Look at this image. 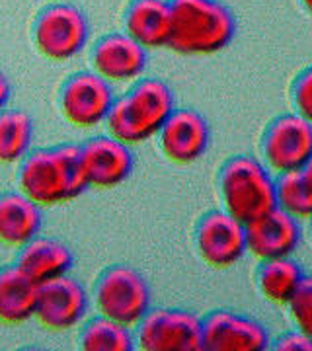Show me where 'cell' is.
<instances>
[{
    "label": "cell",
    "instance_id": "cell-3",
    "mask_svg": "<svg viewBox=\"0 0 312 351\" xmlns=\"http://www.w3.org/2000/svg\"><path fill=\"white\" fill-rule=\"evenodd\" d=\"M174 112V92L160 78H143L131 92L113 101L106 117L110 137L125 145H139L158 135Z\"/></svg>",
    "mask_w": 312,
    "mask_h": 351
},
{
    "label": "cell",
    "instance_id": "cell-30",
    "mask_svg": "<svg viewBox=\"0 0 312 351\" xmlns=\"http://www.w3.org/2000/svg\"><path fill=\"white\" fill-rule=\"evenodd\" d=\"M51 2H61V0H51Z\"/></svg>",
    "mask_w": 312,
    "mask_h": 351
},
{
    "label": "cell",
    "instance_id": "cell-26",
    "mask_svg": "<svg viewBox=\"0 0 312 351\" xmlns=\"http://www.w3.org/2000/svg\"><path fill=\"white\" fill-rule=\"evenodd\" d=\"M293 104L297 113L311 119L312 113V71L304 69L293 84Z\"/></svg>",
    "mask_w": 312,
    "mask_h": 351
},
{
    "label": "cell",
    "instance_id": "cell-1",
    "mask_svg": "<svg viewBox=\"0 0 312 351\" xmlns=\"http://www.w3.org/2000/svg\"><path fill=\"white\" fill-rule=\"evenodd\" d=\"M18 186L39 207H55L76 199L88 189L80 149L61 145L27 152L18 172Z\"/></svg>",
    "mask_w": 312,
    "mask_h": 351
},
{
    "label": "cell",
    "instance_id": "cell-5",
    "mask_svg": "<svg viewBox=\"0 0 312 351\" xmlns=\"http://www.w3.org/2000/svg\"><path fill=\"white\" fill-rule=\"evenodd\" d=\"M94 301L101 316L127 328L137 326L150 308L149 283L135 267L117 263L100 276Z\"/></svg>",
    "mask_w": 312,
    "mask_h": 351
},
{
    "label": "cell",
    "instance_id": "cell-20",
    "mask_svg": "<svg viewBox=\"0 0 312 351\" xmlns=\"http://www.w3.org/2000/svg\"><path fill=\"white\" fill-rule=\"evenodd\" d=\"M38 287L39 285L27 279L16 265L2 267L0 269V324L18 326L34 318Z\"/></svg>",
    "mask_w": 312,
    "mask_h": 351
},
{
    "label": "cell",
    "instance_id": "cell-22",
    "mask_svg": "<svg viewBox=\"0 0 312 351\" xmlns=\"http://www.w3.org/2000/svg\"><path fill=\"white\" fill-rule=\"evenodd\" d=\"M34 141V119L22 110L0 112V164L24 160Z\"/></svg>",
    "mask_w": 312,
    "mask_h": 351
},
{
    "label": "cell",
    "instance_id": "cell-7",
    "mask_svg": "<svg viewBox=\"0 0 312 351\" xmlns=\"http://www.w3.org/2000/svg\"><path fill=\"white\" fill-rule=\"evenodd\" d=\"M135 343L145 351H200L201 318L182 308H149L139 320Z\"/></svg>",
    "mask_w": 312,
    "mask_h": 351
},
{
    "label": "cell",
    "instance_id": "cell-29",
    "mask_svg": "<svg viewBox=\"0 0 312 351\" xmlns=\"http://www.w3.org/2000/svg\"><path fill=\"white\" fill-rule=\"evenodd\" d=\"M302 4H304V6L309 8V6H311V0H302Z\"/></svg>",
    "mask_w": 312,
    "mask_h": 351
},
{
    "label": "cell",
    "instance_id": "cell-16",
    "mask_svg": "<svg viewBox=\"0 0 312 351\" xmlns=\"http://www.w3.org/2000/svg\"><path fill=\"white\" fill-rule=\"evenodd\" d=\"M92 64L108 82H129L145 73L147 49L127 34H110L94 45Z\"/></svg>",
    "mask_w": 312,
    "mask_h": 351
},
{
    "label": "cell",
    "instance_id": "cell-19",
    "mask_svg": "<svg viewBox=\"0 0 312 351\" xmlns=\"http://www.w3.org/2000/svg\"><path fill=\"white\" fill-rule=\"evenodd\" d=\"M125 34L145 49L168 47L170 39V2L133 0L125 12Z\"/></svg>",
    "mask_w": 312,
    "mask_h": 351
},
{
    "label": "cell",
    "instance_id": "cell-24",
    "mask_svg": "<svg viewBox=\"0 0 312 351\" xmlns=\"http://www.w3.org/2000/svg\"><path fill=\"white\" fill-rule=\"evenodd\" d=\"M80 348L86 351H131L135 338L129 328L100 314L82 330Z\"/></svg>",
    "mask_w": 312,
    "mask_h": 351
},
{
    "label": "cell",
    "instance_id": "cell-28",
    "mask_svg": "<svg viewBox=\"0 0 312 351\" xmlns=\"http://www.w3.org/2000/svg\"><path fill=\"white\" fill-rule=\"evenodd\" d=\"M10 94H12V86H10V80L6 78V75L0 71V112L6 108V104L10 100Z\"/></svg>",
    "mask_w": 312,
    "mask_h": 351
},
{
    "label": "cell",
    "instance_id": "cell-8",
    "mask_svg": "<svg viewBox=\"0 0 312 351\" xmlns=\"http://www.w3.org/2000/svg\"><path fill=\"white\" fill-rule=\"evenodd\" d=\"M263 156L277 174H287L311 166L312 125L299 113L279 115L263 137Z\"/></svg>",
    "mask_w": 312,
    "mask_h": 351
},
{
    "label": "cell",
    "instance_id": "cell-12",
    "mask_svg": "<svg viewBox=\"0 0 312 351\" xmlns=\"http://www.w3.org/2000/svg\"><path fill=\"white\" fill-rule=\"evenodd\" d=\"M88 306L86 289L73 277L62 276L39 285L34 318L45 330L64 332L86 316Z\"/></svg>",
    "mask_w": 312,
    "mask_h": 351
},
{
    "label": "cell",
    "instance_id": "cell-15",
    "mask_svg": "<svg viewBox=\"0 0 312 351\" xmlns=\"http://www.w3.org/2000/svg\"><path fill=\"white\" fill-rule=\"evenodd\" d=\"M160 149L172 162L191 164L209 149L211 131L195 110H174L158 131Z\"/></svg>",
    "mask_w": 312,
    "mask_h": 351
},
{
    "label": "cell",
    "instance_id": "cell-18",
    "mask_svg": "<svg viewBox=\"0 0 312 351\" xmlns=\"http://www.w3.org/2000/svg\"><path fill=\"white\" fill-rule=\"evenodd\" d=\"M43 211L38 203L25 197L22 191L0 195V242L12 248H22L39 234Z\"/></svg>",
    "mask_w": 312,
    "mask_h": 351
},
{
    "label": "cell",
    "instance_id": "cell-6",
    "mask_svg": "<svg viewBox=\"0 0 312 351\" xmlns=\"http://www.w3.org/2000/svg\"><path fill=\"white\" fill-rule=\"evenodd\" d=\"M32 36L45 59L69 61L84 49L90 38V24L80 8L64 2H53L39 12Z\"/></svg>",
    "mask_w": 312,
    "mask_h": 351
},
{
    "label": "cell",
    "instance_id": "cell-10",
    "mask_svg": "<svg viewBox=\"0 0 312 351\" xmlns=\"http://www.w3.org/2000/svg\"><path fill=\"white\" fill-rule=\"evenodd\" d=\"M195 244L201 260L213 269H228L246 254V228L226 211H211L197 225Z\"/></svg>",
    "mask_w": 312,
    "mask_h": 351
},
{
    "label": "cell",
    "instance_id": "cell-14",
    "mask_svg": "<svg viewBox=\"0 0 312 351\" xmlns=\"http://www.w3.org/2000/svg\"><path fill=\"white\" fill-rule=\"evenodd\" d=\"M246 250L260 260L289 258L300 246L302 228L300 223L279 207L244 225Z\"/></svg>",
    "mask_w": 312,
    "mask_h": 351
},
{
    "label": "cell",
    "instance_id": "cell-2",
    "mask_svg": "<svg viewBox=\"0 0 312 351\" xmlns=\"http://www.w3.org/2000/svg\"><path fill=\"white\" fill-rule=\"evenodd\" d=\"M237 36V18L221 0H172L168 47L180 55H213Z\"/></svg>",
    "mask_w": 312,
    "mask_h": 351
},
{
    "label": "cell",
    "instance_id": "cell-23",
    "mask_svg": "<svg viewBox=\"0 0 312 351\" xmlns=\"http://www.w3.org/2000/svg\"><path fill=\"white\" fill-rule=\"evenodd\" d=\"M275 203L297 221H307L312 215V178L311 166L279 174L275 182Z\"/></svg>",
    "mask_w": 312,
    "mask_h": 351
},
{
    "label": "cell",
    "instance_id": "cell-17",
    "mask_svg": "<svg viewBox=\"0 0 312 351\" xmlns=\"http://www.w3.org/2000/svg\"><path fill=\"white\" fill-rule=\"evenodd\" d=\"M75 265V256L61 240L36 237L22 246L16 267L32 279L36 285H43L57 277L67 276Z\"/></svg>",
    "mask_w": 312,
    "mask_h": 351
},
{
    "label": "cell",
    "instance_id": "cell-21",
    "mask_svg": "<svg viewBox=\"0 0 312 351\" xmlns=\"http://www.w3.org/2000/svg\"><path fill=\"white\" fill-rule=\"evenodd\" d=\"M302 265L289 258H275L263 260L258 269V287L267 301L275 304H287L293 293L302 285L307 279Z\"/></svg>",
    "mask_w": 312,
    "mask_h": 351
},
{
    "label": "cell",
    "instance_id": "cell-27",
    "mask_svg": "<svg viewBox=\"0 0 312 351\" xmlns=\"http://www.w3.org/2000/svg\"><path fill=\"white\" fill-rule=\"evenodd\" d=\"M274 350L277 351H311L312 350V339L311 334H304L300 330L295 332H287L285 336L275 341Z\"/></svg>",
    "mask_w": 312,
    "mask_h": 351
},
{
    "label": "cell",
    "instance_id": "cell-13",
    "mask_svg": "<svg viewBox=\"0 0 312 351\" xmlns=\"http://www.w3.org/2000/svg\"><path fill=\"white\" fill-rule=\"evenodd\" d=\"M80 149V164L88 188L112 189L121 186L133 172V154L129 145L113 137H94Z\"/></svg>",
    "mask_w": 312,
    "mask_h": 351
},
{
    "label": "cell",
    "instance_id": "cell-25",
    "mask_svg": "<svg viewBox=\"0 0 312 351\" xmlns=\"http://www.w3.org/2000/svg\"><path fill=\"white\" fill-rule=\"evenodd\" d=\"M289 313L291 318L295 320L297 330L304 332V334H311L312 332V281L311 277H307L302 281L293 297L287 301Z\"/></svg>",
    "mask_w": 312,
    "mask_h": 351
},
{
    "label": "cell",
    "instance_id": "cell-4",
    "mask_svg": "<svg viewBox=\"0 0 312 351\" xmlns=\"http://www.w3.org/2000/svg\"><path fill=\"white\" fill-rule=\"evenodd\" d=\"M219 184L225 211L242 225H248L277 207L274 178L260 160L252 156L238 154L226 160Z\"/></svg>",
    "mask_w": 312,
    "mask_h": 351
},
{
    "label": "cell",
    "instance_id": "cell-9",
    "mask_svg": "<svg viewBox=\"0 0 312 351\" xmlns=\"http://www.w3.org/2000/svg\"><path fill=\"white\" fill-rule=\"evenodd\" d=\"M115 96L112 84L96 73H76L61 88L62 117L80 129L100 125L112 110Z\"/></svg>",
    "mask_w": 312,
    "mask_h": 351
},
{
    "label": "cell",
    "instance_id": "cell-11",
    "mask_svg": "<svg viewBox=\"0 0 312 351\" xmlns=\"http://www.w3.org/2000/svg\"><path fill=\"white\" fill-rule=\"evenodd\" d=\"M267 348V330L250 316L232 311H213L201 320V350L263 351Z\"/></svg>",
    "mask_w": 312,
    "mask_h": 351
}]
</instances>
